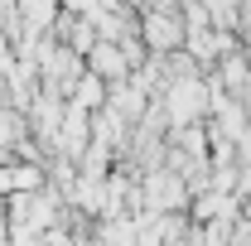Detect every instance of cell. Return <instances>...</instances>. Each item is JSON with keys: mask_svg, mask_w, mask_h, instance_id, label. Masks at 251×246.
Returning <instances> with one entry per match:
<instances>
[{"mask_svg": "<svg viewBox=\"0 0 251 246\" xmlns=\"http://www.w3.org/2000/svg\"><path fill=\"white\" fill-rule=\"evenodd\" d=\"M82 63H87V73H97L101 82H126L130 68H135V63L126 58V44H116V39H97Z\"/></svg>", "mask_w": 251, "mask_h": 246, "instance_id": "4", "label": "cell"}, {"mask_svg": "<svg viewBox=\"0 0 251 246\" xmlns=\"http://www.w3.org/2000/svg\"><path fill=\"white\" fill-rule=\"evenodd\" d=\"M135 25H140L135 34H140L145 53H174V49H184V20H179V10L169 0H145L140 15H135Z\"/></svg>", "mask_w": 251, "mask_h": 246, "instance_id": "1", "label": "cell"}, {"mask_svg": "<svg viewBox=\"0 0 251 246\" xmlns=\"http://www.w3.org/2000/svg\"><path fill=\"white\" fill-rule=\"evenodd\" d=\"M68 101H73L77 111H87V116H92V111H101V106H106V82H101L97 73H82V77L73 82Z\"/></svg>", "mask_w": 251, "mask_h": 246, "instance_id": "5", "label": "cell"}, {"mask_svg": "<svg viewBox=\"0 0 251 246\" xmlns=\"http://www.w3.org/2000/svg\"><path fill=\"white\" fill-rule=\"evenodd\" d=\"M140 213H188V188L174 169H145L140 174Z\"/></svg>", "mask_w": 251, "mask_h": 246, "instance_id": "3", "label": "cell"}, {"mask_svg": "<svg viewBox=\"0 0 251 246\" xmlns=\"http://www.w3.org/2000/svg\"><path fill=\"white\" fill-rule=\"evenodd\" d=\"M159 101H164V116L169 125H188V121H203L208 116V77H174L159 87Z\"/></svg>", "mask_w": 251, "mask_h": 246, "instance_id": "2", "label": "cell"}]
</instances>
